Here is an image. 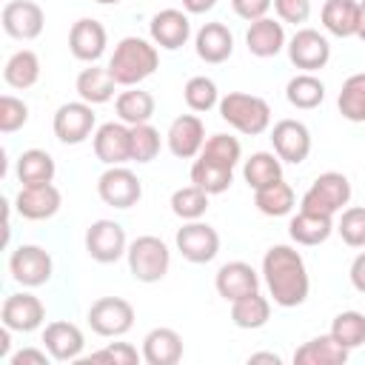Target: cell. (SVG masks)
Wrapping results in <instances>:
<instances>
[{"label":"cell","mask_w":365,"mask_h":365,"mask_svg":"<svg viewBox=\"0 0 365 365\" xmlns=\"http://www.w3.org/2000/svg\"><path fill=\"white\" fill-rule=\"evenodd\" d=\"M254 205L265 217H285V214L294 211L297 197H294V188L285 180H277V182H268V185L254 191Z\"/></svg>","instance_id":"cell-30"},{"label":"cell","mask_w":365,"mask_h":365,"mask_svg":"<svg viewBox=\"0 0 365 365\" xmlns=\"http://www.w3.org/2000/svg\"><path fill=\"white\" fill-rule=\"evenodd\" d=\"M322 26L334 37H356L359 29V3L356 0H325Z\"/></svg>","instance_id":"cell-29"},{"label":"cell","mask_w":365,"mask_h":365,"mask_svg":"<svg viewBox=\"0 0 365 365\" xmlns=\"http://www.w3.org/2000/svg\"><path fill=\"white\" fill-rule=\"evenodd\" d=\"M143 359V354H137V348L134 345H128V342H111V345H106V348H100V351H94L86 362H114V365H137Z\"/></svg>","instance_id":"cell-46"},{"label":"cell","mask_w":365,"mask_h":365,"mask_svg":"<svg viewBox=\"0 0 365 365\" xmlns=\"http://www.w3.org/2000/svg\"><path fill=\"white\" fill-rule=\"evenodd\" d=\"M26 123H29V106L23 100H17L14 94H3L0 97V131L14 134Z\"/></svg>","instance_id":"cell-45"},{"label":"cell","mask_w":365,"mask_h":365,"mask_svg":"<svg viewBox=\"0 0 365 365\" xmlns=\"http://www.w3.org/2000/svg\"><path fill=\"white\" fill-rule=\"evenodd\" d=\"M268 317H271V302L259 291H254V294L240 297V299L231 302V322L237 328H242V331L262 328L268 322Z\"/></svg>","instance_id":"cell-32"},{"label":"cell","mask_w":365,"mask_h":365,"mask_svg":"<svg viewBox=\"0 0 365 365\" xmlns=\"http://www.w3.org/2000/svg\"><path fill=\"white\" fill-rule=\"evenodd\" d=\"M9 345H11V328L3 325V331H0V356H9Z\"/></svg>","instance_id":"cell-52"},{"label":"cell","mask_w":365,"mask_h":365,"mask_svg":"<svg viewBox=\"0 0 365 365\" xmlns=\"http://www.w3.org/2000/svg\"><path fill=\"white\" fill-rule=\"evenodd\" d=\"M9 271L14 282H20L23 288H37L51 279L54 262H51V254L40 245H20L9 257Z\"/></svg>","instance_id":"cell-9"},{"label":"cell","mask_w":365,"mask_h":365,"mask_svg":"<svg viewBox=\"0 0 365 365\" xmlns=\"http://www.w3.org/2000/svg\"><path fill=\"white\" fill-rule=\"evenodd\" d=\"M288 60L302 68V71H319L325 68V63L331 60V46L328 40L317 31V29H299L291 40H288Z\"/></svg>","instance_id":"cell-14"},{"label":"cell","mask_w":365,"mask_h":365,"mask_svg":"<svg viewBox=\"0 0 365 365\" xmlns=\"http://www.w3.org/2000/svg\"><path fill=\"white\" fill-rule=\"evenodd\" d=\"M94 3H100V6H117L120 0H94Z\"/></svg>","instance_id":"cell-55"},{"label":"cell","mask_w":365,"mask_h":365,"mask_svg":"<svg viewBox=\"0 0 365 365\" xmlns=\"http://www.w3.org/2000/svg\"><path fill=\"white\" fill-rule=\"evenodd\" d=\"M125 257H128V271L137 282H160L168 274V265H171L168 245L154 234L137 237L128 245Z\"/></svg>","instance_id":"cell-4"},{"label":"cell","mask_w":365,"mask_h":365,"mask_svg":"<svg viewBox=\"0 0 365 365\" xmlns=\"http://www.w3.org/2000/svg\"><path fill=\"white\" fill-rule=\"evenodd\" d=\"M88 325L97 336H123L134 325V305L123 297H100L88 308Z\"/></svg>","instance_id":"cell-6"},{"label":"cell","mask_w":365,"mask_h":365,"mask_svg":"<svg viewBox=\"0 0 365 365\" xmlns=\"http://www.w3.org/2000/svg\"><path fill=\"white\" fill-rule=\"evenodd\" d=\"M334 228H336V234L342 237L345 245L365 248V205L342 208V217H339V222Z\"/></svg>","instance_id":"cell-43"},{"label":"cell","mask_w":365,"mask_h":365,"mask_svg":"<svg viewBox=\"0 0 365 365\" xmlns=\"http://www.w3.org/2000/svg\"><path fill=\"white\" fill-rule=\"evenodd\" d=\"M94 154L106 165H123L131 160V125L120 123H103L94 131Z\"/></svg>","instance_id":"cell-16"},{"label":"cell","mask_w":365,"mask_h":365,"mask_svg":"<svg viewBox=\"0 0 365 365\" xmlns=\"http://www.w3.org/2000/svg\"><path fill=\"white\" fill-rule=\"evenodd\" d=\"M94 123H97V114L91 108V103L86 100H77V103H63L57 111H54V137L66 145H80L91 137L94 131Z\"/></svg>","instance_id":"cell-8"},{"label":"cell","mask_w":365,"mask_h":365,"mask_svg":"<svg viewBox=\"0 0 365 365\" xmlns=\"http://www.w3.org/2000/svg\"><path fill=\"white\" fill-rule=\"evenodd\" d=\"M157 154H160V131L151 123L131 125V160L151 163Z\"/></svg>","instance_id":"cell-44"},{"label":"cell","mask_w":365,"mask_h":365,"mask_svg":"<svg viewBox=\"0 0 365 365\" xmlns=\"http://www.w3.org/2000/svg\"><path fill=\"white\" fill-rule=\"evenodd\" d=\"M106 43H108L106 26L100 20H91V17L77 20L68 31V48L83 63H97L106 51Z\"/></svg>","instance_id":"cell-20"},{"label":"cell","mask_w":365,"mask_h":365,"mask_svg":"<svg viewBox=\"0 0 365 365\" xmlns=\"http://www.w3.org/2000/svg\"><path fill=\"white\" fill-rule=\"evenodd\" d=\"M351 285H354L359 294H365V251L356 254L354 262H351Z\"/></svg>","instance_id":"cell-50"},{"label":"cell","mask_w":365,"mask_h":365,"mask_svg":"<svg viewBox=\"0 0 365 365\" xmlns=\"http://www.w3.org/2000/svg\"><path fill=\"white\" fill-rule=\"evenodd\" d=\"M194 48H197V57L211 66L225 63L234 51V34L228 31L225 23H205L194 37Z\"/></svg>","instance_id":"cell-23"},{"label":"cell","mask_w":365,"mask_h":365,"mask_svg":"<svg viewBox=\"0 0 365 365\" xmlns=\"http://www.w3.org/2000/svg\"><path fill=\"white\" fill-rule=\"evenodd\" d=\"M54 160L43 148H29L17 157V180L20 185H46L54 180Z\"/></svg>","instance_id":"cell-31"},{"label":"cell","mask_w":365,"mask_h":365,"mask_svg":"<svg viewBox=\"0 0 365 365\" xmlns=\"http://www.w3.org/2000/svg\"><path fill=\"white\" fill-rule=\"evenodd\" d=\"M220 117L245 137H257L271 125V106L245 91H228L220 97Z\"/></svg>","instance_id":"cell-3"},{"label":"cell","mask_w":365,"mask_h":365,"mask_svg":"<svg viewBox=\"0 0 365 365\" xmlns=\"http://www.w3.org/2000/svg\"><path fill=\"white\" fill-rule=\"evenodd\" d=\"M356 37L365 40V0L359 3V29H356Z\"/></svg>","instance_id":"cell-54"},{"label":"cell","mask_w":365,"mask_h":365,"mask_svg":"<svg viewBox=\"0 0 365 365\" xmlns=\"http://www.w3.org/2000/svg\"><path fill=\"white\" fill-rule=\"evenodd\" d=\"M43 345L51 354L54 362H74V359H80V354L86 348V339H83V331L74 322L54 319L43 331Z\"/></svg>","instance_id":"cell-18"},{"label":"cell","mask_w":365,"mask_h":365,"mask_svg":"<svg viewBox=\"0 0 365 365\" xmlns=\"http://www.w3.org/2000/svg\"><path fill=\"white\" fill-rule=\"evenodd\" d=\"M3 80L11 86V88H31L37 80H40V57L31 51V48H20L14 51L6 66H3Z\"/></svg>","instance_id":"cell-33"},{"label":"cell","mask_w":365,"mask_h":365,"mask_svg":"<svg viewBox=\"0 0 365 365\" xmlns=\"http://www.w3.org/2000/svg\"><path fill=\"white\" fill-rule=\"evenodd\" d=\"M191 182L202 188L205 194H222L234 182V168H225L220 163H211L205 157H197L191 165Z\"/></svg>","instance_id":"cell-36"},{"label":"cell","mask_w":365,"mask_h":365,"mask_svg":"<svg viewBox=\"0 0 365 365\" xmlns=\"http://www.w3.org/2000/svg\"><path fill=\"white\" fill-rule=\"evenodd\" d=\"M86 251L94 262H117L120 257H125L128 242H125V231L120 222L114 220H97L88 225L86 231Z\"/></svg>","instance_id":"cell-11"},{"label":"cell","mask_w":365,"mask_h":365,"mask_svg":"<svg viewBox=\"0 0 365 365\" xmlns=\"http://www.w3.org/2000/svg\"><path fill=\"white\" fill-rule=\"evenodd\" d=\"M74 88H77L80 100H86V103H91V106H103V103H108V100L114 97L117 80L111 77L108 66L100 68V66L91 63V68H83V71L77 74Z\"/></svg>","instance_id":"cell-28"},{"label":"cell","mask_w":365,"mask_h":365,"mask_svg":"<svg viewBox=\"0 0 365 365\" xmlns=\"http://www.w3.org/2000/svg\"><path fill=\"white\" fill-rule=\"evenodd\" d=\"M262 279L268 285L271 299L279 308H297L308 299L311 279L305 259L291 245H271L262 257Z\"/></svg>","instance_id":"cell-1"},{"label":"cell","mask_w":365,"mask_h":365,"mask_svg":"<svg viewBox=\"0 0 365 365\" xmlns=\"http://www.w3.org/2000/svg\"><path fill=\"white\" fill-rule=\"evenodd\" d=\"M217 6V0H182V9L188 11V14H205V11H211Z\"/></svg>","instance_id":"cell-51"},{"label":"cell","mask_w":365,"mask_h":365,"mask_svg":"<svg viewBox=\"0 0 365 365\" xmlns=\"http://www.w3.org/2000/svg\"><path fill=\"white\" fill-rule=\"evenodd\" d=\"M328 334L339 345H345L348 351L365 345V314H359V311H342V314H336Z\"/></svg>","instance_id":"cell-39"},{"label":"cell","mask_w":365,"mask_h":365,"mask_svg":"<svg viewBox=\"0 0 365 365\" xmlns=\"http://www.w3.org/2000/svg\"><path fill=\"white\" fill-rule=\"evenodd\" d=\"M60 202H63L60 191L51 182H46V185H23L14 200V208L20 217L40 222V220H51L60 211Z\"/></svg>","instance_id":"cell-21"},{"label":"cell","mask_w":365,"mask_h":365,"mask_svg":"<svg viewBox=\"0 0 365 365\" xmlns=\"http://www.w3.org/2000/svg\"><path fill=\"white\" fill-rule=\"evenodd\" d=\"M274 11L282 23H305L311 17V0H274Z\"/></svg>","instance_id":"cell-47"},{"label":"cell","mask_w":365,"mask_h":365,"mask_svg":"<svg viewBox=\"0 0 365 365\" xmlns=\"http://www.w3.org/2000/svg\"><path fill=\"white\" fill-rule=\"evenodd\" d=\"M242 177H245V182L257 191V188H262V185H268V182L282 180V160H279L277 154H271V151H257V154H251V157L245 160Z\"/></svg>","instance_id":"cell-37"},{"label":"cell","mask_w":365,"mask_h":365,"mask_svg":"<svg viewBox=\"0 0 365 365\" xmlns=\"http://www.w3.org/2000/svg\"><path fill=\"white\" fill-rule=\"evenodd\" d=\"M285 97H288V103L294 108L311 111V108H317L325 100V83L319 77H314L311 71H302V74H297V77L288 80Z\"/></svg>","instance_id":"cell-35"},{"label":"cell","mask_w":365,"mask_h":365,"mask_svg":"<svg viewBox=\"0 0 365 365\" xmlns=\"http://www.w3.org/2000/svg\"><path fill=\"white\" fill-rule=\"evenodd\" d=\"M114 111L117 117L125 123V125H140V123H148L154 117V97L143 88H128V91H120L117 100H114Z\"/></svg>","instance_id":"cell-34"},{"label":"cell","mask_w":365,"mask_h":365,"mask_svg":"<svg viewBox=\"0 0 365 365\" xmlns=\"http://www.w3.org/2000/svg\"><path fill=\"white\" fill-rule=\"evenodd\" d=\"M336 108L348 123H365V71L351 74L336 97Z\"/></svg>","instance_id":"cell-38"},{"label":"cell","mask_w":365,"mask_h":365,"mask_svg":"<svg viewBox=\"0 0 365 365\" xmlns=\"http://www.w3.org/2000/svg\"><path fill=\"white\" fill-rule=\"evenodd\" d=\"M3 31L14 40H34L46 26V14L34 0H11L0 11Z\"/></svg>","instance_id":"cell-13"},{"label":"cell","mask_w":365,"mask_h":365,"mask_svg":"<svg viewBox=\"0 0 365 365\" xmlns=\"http://www.w3.org/2000/svg\"><path fill=\"white\" fill-rule=\"evenodd\" d=\"M157 66H160L157 46L143 40V37H123L114 46V54L108 60L111 77L117 80V86H125V88L151 77L157 71Z\"/></svg>","instance_id":"cell-2"},{"label":"cell","mask_w":365,"mask_h":365,"mask_svg":"<svg viewBox=\"0 0 365 365\" xmlns=\"http://www.w3.org/2000/svg\"><path fill=\"white\" fill-rule=\"evenodd\" d=\"M245 46L254 57H274L285 48V29L279 20L259 17L245 31Z\"/></svg>","instance_id":"cell-25"},{"label":"cell","mask_w":365,"mask_h":365,"mask_svg":"<svg viewBox=\"0 0 365 365\" xmlns=\"http://www.w3.org/2000/svg\"><path fill=\"white\" fill-rule=\"evenodd\" d=\"M143 359L148 365H177L182 359V336L174 328H151L143 339Z\"/></svg>","instance_id":"cell-24"},{"label":"cell","mask_w":365,"mask_h":365,"mask_svg":"<svg viewBox=\"0 0 365 365\" xmlns=\"http://www.w3.org/2000/svg\"><path fill=\"white\" fill-rule=\"evenodd\" d=\"M348 354L351 351L345 345H339L331 334H322L294 351V365H345Z\"/></svg>","instance_id":"cell-26"},{"label":"cell","mask_w":365,"mask_h":365,"mask_svg":"<svg viewBox=\"0 0 365 365\" xmlns=\"http://www.w3.org/2000/svg\"><path fill=\"white\" fill-rule=\"evenodd\" d=\"M48 359H51V354L48 351H37V348H23V351L9 356L11 365H46Z\"/></svg>","instance_id":"cell-49"},{"label":"cell","mask_w":365,"mask_h":365,"mask_svg":"<svg viewBox=\"0 0 365 365\" xmlns=\"http://www.w3.org/2000/svg\"><path fill=\"white\" fill-rule=\"evenodd\" d=\"M0 319H3V325L11 328V331L31 334V331H37V328L43 325L46 308H43V302H40L34 294L20 291V294H9V297L3 299Z\"/></svg>","instance_id":"cell-15"},{"label":"cell","mask_w":365,"mask_h":365,"mask_svg":"<svg viewBox=\"0 0 365 365\" xmlns=\"http://www.w3.org/2000/svg\"><path fill=\"white\" fill-rule=\"evenodd\" d=\"M182 97H185V106H188L191 111H197V114L211 111L214 106H220L217 83H214L211 77H205V74L191 77V80L185 83V88H182Z\"/></svg>","instance_id":"cell-40"},{"label":"cell","mask_w":365,"mask_h":365,"mask_svg":"<svg viewBox=\"0 0 365 365\" xmlns=\"http://www.w3.org/2000/svg\"><path fill=\"white\" fill-rule=\"evenodd\" d=\"M271 143H274V154L282 163H291V165L305 163L308 154H311V131L299 120H279V123H274Z\"/></svg>","instance_id":"cell-12"},{"label":"cell","mask_w":365,"mask_h":365,"mask_svg":"<svg viewBox=\"0 0 365 365\" xmlns=\"http://www.w3.org/2000/svg\"><path fill=\"white\" fill-rule=\"evenodd\" d=\"M148 34L154 40V46L160 48H180L185 46V40L191 37V23H188V14H182L180 9H163L151 17L148 23Z\"/></svg>","instance_id":"cell-22"},{"label":"cell","mask_w":365,"mask_h":365,"mask_svg":"<svg viewBox=\"0 0 365 365\" xmlns=\"http://www.w3.org/2000/svg\"><path fill=\"white\" fill-rule=\"evenodd\" d=\"M214 285H217V294L225 302H234L240 297H248V294L259 291V274L248 262L234 259V262L220 265V271L214 277Z\"/></svg>","instance_id":"cell-19"},{"label":"cell","mask_w":365,"mask_h":365,"mask_svg":"<svg viewBox=\"0 0 365 365\" xmlns=\"http://www.w3.org/2000/svg\"><path fill=\"white\" fill-rule=\"evenodd\" d=\"M208 197H211V194H205L202 188H197V185L191 182V185L177 188V191L171 194V211H174L180 220H185V222L200 220V217L208 211Z\"/></svg>","instance_id":"cell-41"},{"label":"cell","mask_w":365,"mask_h":365,"mask_svg":"<svg viewBox=\"0 0 365 365\" xmlns=\"http://www.w3.org/2000/svg\"><path fill=\"white\" fill-rule=\"evenodd\" d=\"M174 242H177V251L182 254V259H188L194 265L211 262L220 254V234H217V228H211L208 222H200V220L185 222L177 231Z\"/></svg>","instance_id":"cell-10"},{"label":"cell","mask_w":365,"mask_h":365,"mask_svg":"<svg viewBox=\"0 0 365 365\" xmlns=\"http://www.w3.org/2000/svg\"><path fill=\"white\" fill-rule=\"evenodd\" d=\"M348 202H351V182H348V177L339 174V171H325V174H319V177L311 182V188L302 194L299 211L334 217V214L342 211Z\"/></svg>","instance_id":"cell-5"},{"label":"cell","mask_w":365,"mask_h":365,"mask_svg":"<svg viewBox=\"0 0 365 365\" xmlns=\"http://www.w3.org/2000/svg\"><path fill=\"white\" fill-rule=\"evenodd\" d=\"M271 6H274V0H231V9L237 11V17H242L248 23L265 17Z\"/></svg>","instance_id":"cell-48"},{"label":"cell","mask_w":365,"mask_h":365,"mask_svg":"<svg viewBox=\"0 0 365 365\" xmlns=\"http://www.w3.org/2000/svg\"><path fill=\"white\" fill-rule=\"evenodd\" d=\"M165 140H168V151L177 160H191L205 145V125H202V120L197 114H180L168 125Z\"/></svg>","instance_id":"cell-17"},{"label":"cell","mask_w":365,"mask_h":365,"mask_svg":"<svg viewBox=\"0 0 365 365\" xmlns=\"http://www.w3.org/2000/svg\"><path fill=\"white\" fill-rule=\"evenodd\" d=\"M97 194L111 208H131L143 197L140 177L125 165H108L97 180Z\"/></svg>","instance_id":"cell-7"},{"label":"cell","mask_w":365,"mask_h":365,"mask_svg":"<svg viewBox=\"0 0 365 365\" xmlns=\"http://www.w3.org/2000/svg\"><path fill=\"white\" fill-rule=\"evenodd\" d=\"M200 157H205V160H211V163H220V165H225V168H234V165L240 163V157H242V145H240V140L231 137V134H211V137L205 140Z\"/></svg>","instance_id":"cell-42"},{"label":"cell","mask_w":365,"mask_h":365,"mask_svg":"<svg viewBox=\"0 0 365 365\" xmlns=\"http://www.w3.org/2000/svg\"><path fill=\"white\" fill-rule=\"evenodd\" d=\"M248 362H271V365H279L282 359H279L277 354H251Z\"/></svg>","instance_id":"cell-53"},{"label":"cell","mask_w":365,"mask_h":365,"mask_svg":"<svg viewBox=\"0 0 365 365\" xmlns=\"http://www.w3.org/2000/svg\"><path fill=\"white\" fill-rule=\"evenodd\" d=\"M288 234H291V240H294L297 245H322V242L334 234V217L299 211L297 217H291Z\"/></svg>","instance_id":"cell-27"}]
</instances>
